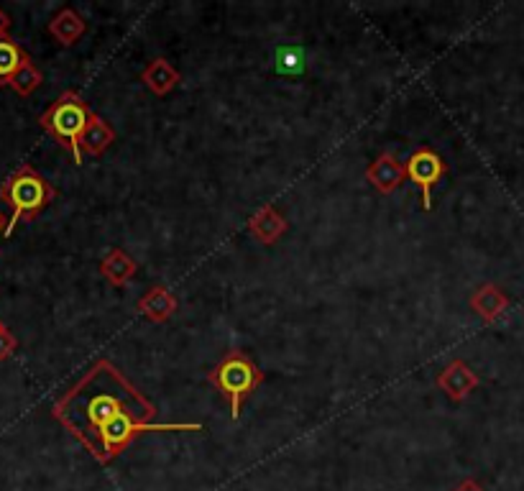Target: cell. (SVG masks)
Returning a JSON list of instances; mask_svg holds the SVG:
<instances>
[{
    "mask_svg": "<svg viewBox=\"0 0 524 491\" xmlns=\"http://www.w3.org/2000/svg\"><path fill=\"white\" fill-rule=\"evenodd\" d=\"M154 412L149 399L139 389H133L110 361H98L82 376L80 384H75L54 405V417L62 420L93 456L98 448V433L108 422L123 415H136L149 422Z\"/></svg>",
    "mask_w": 524,
    "mask_h": 491,
    "instance_id": "cell-1",
    "label": "cell"
},
{
    "mask_svg": "<svg viewBox=\"0 0 524 491\" xmlns=\"http://www.w3.org/2000/svg\"><path fill=\"white\" fill-rule=\"evenodd\" d=\"M54 197H57V190H54L34 167H29V164L18 167L16 172L0 185V200L13 210L11 220H8V226L3 233L11 236L13 228L18 226V220L36 218L41 210L52 203Z\"/></svg>",
    "mask_w": 524,
    "mask_h": 491,
    "instance_id": "cell-2",
    "label": "cell"
},
{
    "mask_svg": "<svg viewBox=\"0 0 524 491\" xmlns=\"http://www.w3.org/2000/svg\"><path fill=\"white\" fill-rule=\"evenodd\" d=\"M90 108H87L85 100L75 93V90H67L57 98V103L49 105V110L41 116V128L57 141L59 146H67L75 156V164H82V151H80V136L85 131L87 121H90Z\"/></svg>",
    "mask_w": 524,
    "mask_h": 491,
    "instance_id": "cell-3",
    "label": "cell"
},
{
    "mask_svg": "<svg viewBox=\"0 0 524 491\" xmlns=\"http://www.w3.org/2000/svg\"><path fill=\"white\" fill-rule=\"evenodd\" d=\"M208 382L231 402V415L233 420H238L243 402L264 382V374H261V369L254 361L248 359L246 353L231 351L215 369H210Z\"/></svg>",
    "mask_w": 524,
    "mask_h": 491,
    "instance_id": "cell-4",
    "label": "cell"
},
{
    "mask_svg": "<svg viewBox=\"0 0 524 491\" xmlns=\"http://www.w3.org/2000/svg\"><path fill=\"white\" fill-rule=\"evenodd\" d=\"M404 174L409 182H415L422 192V208L432 210V187L445 177V162L430 146H420L404 164Z\"/></svg>",
    "mask_w": 524,
    "mask_h": 491,
    "instance_id": "cell-5",
    "label": "cell"
},
{
    "mask_svg": "<svg viewBox=\"0 0 524 491\" xmlns=\"http://www.w3.org/2000/svg\"><path fill=\"white\" fill-rule=\"evenodd\" d=\"M366 180L381 192V195H392L404 185L407 174H404V164L399 162L394 154H381L366 172Z\"/></svg>",
    "mask_w": 524,
    "mask_h": 491,
    "instance_id": "cell-6",
    "label": "cell"
},
{
    "mask_svg": "<svg viewBox=\"0 0 524 491\" xmlns=\"http://www.w3.org/2000/svg\"><path fill=\"white\" fill-rule=\"evenodd\" d=\"M438 384L453 402H463L473 389L478 387V376L473 374V369L463 361H453L443 374L438 376Z\"/></svg>",
    "mask_w": 524,
    "mask_h": 491,
    "instance_id": "cell-7",
    "label": "cell"
},
{
    "mask_svg": "<svg viewBox=\"0 0 524 491\" xmlns=\"http://www.w3.org/2000/svg\"><path fill=\"white\" fill-rule=\"evenodd\" d=\"M113 141H116V131L108 126L105 118H100L98 113H93L80 136V151L82 154L100 156L110 144H113Z\"/></svg>",
    "mask_w": 524,
    "mask_h": 491,
    "instance_id": "cell-8",
    "label": "cell"
},
{
    "mask_svg": "<svg viewBox=\"0 0 524 491\" xmlns=\"http://www.w3.org/2000/svg\"><path fill=\"white\" fill-rule=\"evenodd\" d=\"M471 307L486 323H494L499 315H504V310L509 307V300L496 284H484V287H478L471 295Z\"/></svg>",
    "mask_w": 524,
    "mask_h": 491,
    "instance_id": "cell-9",
    "label": "cell"
},
{
    "mask_svg": "<svg viewBox=\"0 0 524 491\" xmlns=\"http://www.w3.org/2000/svg\"><path fill=\"white\" fill-rule=\"evenodd\" d=\"M248 231H251V236H254L256 241L271 246L279 236H284V231H287V220H284L282 215H277V210L274 208H264L261 213H256L254 218L248 220Z\"/></svg>",
    "mask_w": 524,
    "mask_h": 491,
    "instance_id": "cell-10",
    "label": "cell"
},
{
    "mask_svg": "<svg viewBox=\"0 0 524 491\" xmlns=\"http://www.w3.org/2000/svg\"><path fill=\"white\" fill-rule=\"evenodd\" d=\"M139 310L144 312L146 318L154 323H164L167 318H172V312L177 310V300L167 287H154L149 289L139 302Z\"/></svg>",
    "mask_w": 524,
    "mask_h": 491,
    "instance_id": "cell-11",
    "label": "cell"
},
{
    "mask_svg": "<svg viewBox=\"0 0 524 491\" xmlns=\"http://www.w3.org/2000/svg\"><path fill=\"white\" fill-rule=\"evenodd\" d=\"M141 80H144V85L149 87L154 95H167L169 90H174V87L179 85V72L174 70L167 59H154L144 70Z\"/></svg>",
    "mask_w": 524,
    "mask_h": 491,
    "instance_id": "cell-12",
    "label": "cell"
},
{
    "mask_svg": "<svg viewBox=\"0 0 524 491\" xmlns=\"http://www.w3.org/2000/svg\"><path fill=\"white\" fill-rule=\"evenodd\" d=\"M85 31H87L85 18H82L77 11H72V8H64V11L54 18L52 24H49V34H52L59 44H64V47L75 44Z\"/></svg>",
    "mask_w": 524,
    "mask_h": 491,
    "instance_id": "cell-13",
    "label": "cell"
},
{
    "mask_svg": "<svg viewBox=\"0 0 524 491\" xmlns=\"http://www.w3.org/2000/svg\"><path fill=\"white\" fill-rule=\"evenodd\" d=\"M100 272H103V277L108 279V282L123 287V284L136 274V261H133L126 251L113 249L108 256H105L103 264H100Z\"/></svg>",
    "mask_w": 524,
    "mask_h": 491,
    "instance_id": "cell-14",
    "label": "cell"
},
{
    "mask_svg": "<svg viewBox=\"0 0 524 491\" xmlns=\"http://www.w3.org/2000/svg\"><path fill=\"white\" fill-rule=\"evenodd\" d=\"M26 59H31L29 54L18 47L11 36H3V39H0V85H8V80L16 75V70Z\"/></svg>",
    "mask_w": 524,
    "mask_h": 491,
    "instance_id": "cell-15",
    "label": "cell"
},
{
    "mask_svg": "<svg viewBox=\"0 0 524 491\" xmlns=\"http://www.w3.org/2000/svg\"><path fill=\"white\" fill-rule=\"evenodd\" d=\"M305 49L287 44V47L277 49V72L284 77L305 75Z\"/></svg>",
    "mask_w": 524,
    "mask_h": 491,
    "instance_id": "cell-16",
    "label": "cell"
},
{
    "mask_svg": "<svg viewBox=\"0 0 524 491\" xmlns=\"http://www.w3.org/2000/svg\"><path fill=\"white\" fill-rule=\"evenodd\" d=\"M8 85H11L18 95H24L26 98V95H31L36 87L41 85V72L36 70V64L31 62V59H26V62L16 70V75L8 80Z\"/></svg>",
    "mask_w": 524,
    "mask_h": 491,
    "instance_id": "cell-17",
    "label": "cell"
},
{
    "mask_svg": "<svg viewBox=\"0 0 524 491\" xmlns=\"http://www.w3.org/2000/svg\"><path fill=\"white\" fill-rule=\"evenodd\" d=\"M16 338L11 336V330H0V361L3 359H8V356H11L13 351H16Z\"/></svg>",
    "mask_w": 524,
    "mask_h": 491,
    "instance_id": "cell-18",
    "label": "cell"
},
{
    "mask_svg": "<svg viewBox=\"0 0 524 491\" xmlns=\"http://www.w3.org/2000/svg\"><path fill=\"white\" fill-rule=\"evenodd\" d=\"M455 491H486V489L481 484H476V481L468 479V481H463V484L455 486Z\"/></svg>",
    "mask_w": 524,
    "mask_h": 491,
    "instance_id": "cell-19",
    "label": "cell"
},
{
    "mask_svg": "<svg viewBox=\"0 0 524 491\" xmlns=\"http://www.w3.org/2000/svg\"><path fill=\"white\" fill-rule=\"evenodd\" d=\"M8 29H11V18L0 11V39H3V36H8Z\"/></svg>",
    "mask_w": 524,
    "mask_h": 491,
    "instance_id": "cell-20",
    "label": "cell"
},
{
    "mask_svg": "<svg viewBox=\"0 0 524 491\" xmlns=\"http://www.w3.org/2000/svg\"><path fill=\"white\" fill-rule=\"evenodd\" d=\"M6 231V218H3V213H0V233Z\"/></svg>",
    "mask_w": 524,
    "mask_h": 491,
    "instance_id": "cell-21",
    "label": "cell"
},
{
    "mask_svg": "<svg viewBox=\"0 0 524 491\" xmlns=\"http://www.w3.org/2000/svg\"><path fill=\"white\" fill-rule=\"evenodd\" d=\"M0 330H6V325H3V323H0Z\"/></svg>",
    "mask_w": 524,
    "mask_h": 491,
    "instance_id": "cell-22",
    "label": "cell"
}]
</instances>
